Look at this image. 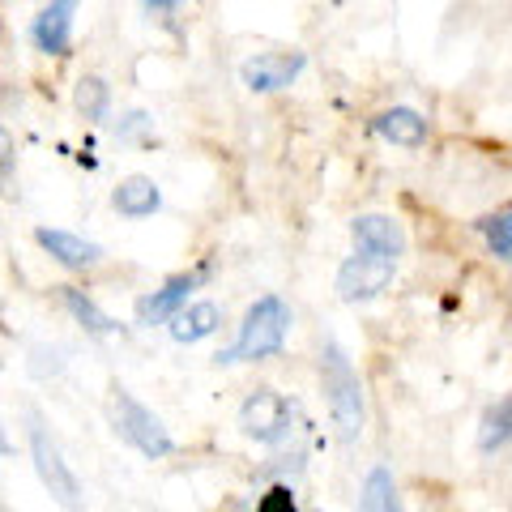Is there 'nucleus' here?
Returning <instances> with one entry per match:
<instances>
[{
	"label": "nucleus",
	"mask_w": 512,
	"mask_h": 512,
	"mask_svg": "<svg viewBox=\"0 0 512 512\" xmlns=\"http://www.w3.org/2000/svg\"><path fill=\"white\" fill-rule=\"evenodd\" d=\"M111 205H116L120 218L141 222V218H154L163 210V192H158V184L150 175H124L116 184V192H111Z\"/></svg>",
	"instance_id": "obj_12"
},
{
	"label": "nucleus",
	"mask_w": 512,
	"mask_h": 512,
	"mask_svg": "<svg viewBox=\"0 0 512 512\" xmlns=\"http://www.w3.org/2000/svg\"><path fill=\"white\" fill-rule=\"evenodd\" d=\"M218 329H222V308H218V303H210V299H188L184 308L171 316V338L180 346L214 338Z\"/></svg>",
	"instance_id": "obj_13"
},
{
	"label": "nucleus",
	"mask_w": 512,
	"mask_h": 512,
	"mask_svg": "<svg viewBox=\"0 0 512 512\" xmlns=\"http://www.w3.org/2000/svg\"><path fill=\"white\" fill-rule=\"evenodd\" d=\"M478 235H483L487 252L495 256V261H512V214L508 210H495L487 218H478Z\"/></svg>",
	"instance_id": "obj_18"
},
{
	"label": "nucleus",
	"mask_w": 512,
	"mask_h": 512,
	"mask_svg": "<svg viewBox=\"0 0 512 512\" xmlns=\"http://www.w3.org/2000/svg\"><path fill=\"white\" fill-rule=\"evenodd\" d=\"M73 13H77V0H47V5L35 13L30 22V39L43 56H69L73 47Z\"/></svg>",
	"instance_id": "obj_10"
},
{
	"label": "nucleus",
	"mask_w": 512,
	"mask_h": 512,
	"mask_svg": "<svg viewBox=\"0 0 512 512\" xmlns=\"http://www.w3.org/2000/svg\"><path fill=\"white\" fill-rule=\"evenodd\" d=\"M320 389H325V402L333 414V427L346 444H355L363 436V380L355 372V363L342 350V342H325L320 350Z\"/></svg>",
	"instance_id": "obj_2"
},
{
	"label": "nucleus",
	"mask_w": 512,
	"mask_h": 512,
	"mask_svg": "<svg viewBox=\"0 0 512 512\" xmlns=\"http://www.w3.org/2000/svg\"><path fill=\"white\" fill-rule=\"evenodd\" d=\"M73 103H77V111H82L86 120L99 124L107 116V107H111V86L103 82V77H82L77 90H73Z\"/></svg>",
	"instance_id": "obj_19"
},
{
	"label": "nucleus",
	"mask_w": 512,
	"mask_h": 512,
	"mask_svg": "<svg viewBox=\"0 0 512 512\" xmlns=\"http://www.w3.org/2000/svg\"><path fill=\"white\" fill-rule=\"evenodd\" d=\"M508 436H512V402L500 397V402H491L483 410V423H478V448H483V457L504 453Z\"/></svg>",
	"instance_id": "obj_16"
},
{
	"label": "nucleus",
	"mask_w": 512,
	"mask_h": 512,
	"mask_svg": "<svg viewBox=\"0 0 512 512\" xmlns=\"http://www.w3.org/2000/svg\"><path fill=\"white\" fill-rule=\"evenodd\" d=\"M359 512H406L402 508V491H397L393 474L376 466L372 474L363 478V491H359Z\"/></svg>",
	"instance_id": "obj_17"
},
{
	"label": "nucleus",
	"mask_w": 512,
	"mask_h": 512,
	"mask_svg": "<svg viewBox=\"0 0 512 512\" xmlns=\"http://www.w3.org/2000/svg\"><path fill=\"white\" fill-rule=\"evenodd\" d=\"M308 69V56L303 52H256L244 60L239 69V82L252 94H278L286 86H295V77Z\"/></svg>",
	"instance_id": "obj_8"
},
{
	"label": "nucleus",
	"mask_w": 512,
	"mask_h": 512,
	"mask_svg": "<svg viewBox=\"0 0 512 512\" xmlns=\"http://www.w3.org/2000/svg\"><path fill=\"white\" fill-rule=\"evenodd\" d=\"M188 5V0H146V13L150 18H175Z\"/></svg>",
	"instance_id": "obj_22"
},
{
	"label": "nucleus",
	"mask_w": 512,
	"mask_h": 512,
	"mask_svg": "<svg viewBox=\"0 0 512 512\" xmlns=\"http://www.w3.org/2000/svg\"><path fill=\"white\" fill-rule=\"evenodd\" d=\"M60 303L69 308V316L90 333V338H111V333H120L116 320H111L99 303L82 291V286H60Z\"/></svg>",
	"instance_id": "obj_15"
},
{
	"label": "nucleus",
	"mask_w": 512,
	"mask_h": 512,
	"mask_svg": "<svg viewBox=\"0 0 512 512\" xmlns=\"http://www.w3.org/2000/svg\"><path fill=\"white\" fill-rule=\"evenodd\" d=\"M372 133L380 141H389V146L419 150L427 141V120H423V111H414V107H384L372 120Z\"/></svg>",
	"instance_id": "obj_11"
},
{
	"label": "nucleus",
	"mask_w": 512,
	"mask_h": 512,
	"mask_svg": "<svg viewBox=\"0 0 512 512\" xmlns=\"http://www.w3.org/2000/svg\"><path fill=\"white\" fill-rule=\"evenodd\" d=\"M291 325H295L291 303H286L282 295H261L244 312L235 342L222 350L218 363H261V359L282 355L286 338H291Z\"/></svg>",
	"instance_id": "obj_1"
},
{
	"label": "nucleus",
	"mask_w": 512,
	"mask_h": 512,
	"mask_svg": "<svg viewBox=\"0 0 512 512\" xmlns=\"http://www.w3.org/2000/svg\"><path fill=\"white\" fill-rule=\"evenodd\" d=\"M239 431H244L248 440L274 448L282 440L295 436V402L278 389H256L244 397V406H239Z\"/></svg>",
	"instance_id": "obj_3"
},
{
	"label": "nucleus",
	"mask_w": 512,
	"mask_h": 512,
	"mask_svg": "<svg viewBox=\"0 0 512 512\" xmlns=\"http://www.w3.org/2000/svg\"><path fill=\"white\" fill-rule=\"evenodd\" d=\"M393 274H397V256L355 244V252H350L346 261H342V269H338V299L342 303H367V299H376V295L389 291Z\"/></svg>",
	"instance_id": "obj_5"
},
{
	"label": "nucleus",
	"mask_w": 512,
	"mask_h": 512,
	"mask_svg": "<svg viewBox=\"0 0 512 512\" xmlns=\"http://www.w3.org/2000/svg\"><path fill=\"white\" fill-rule=\"evenodd\" d=\"M150 128H154V120L146 111H128V116L116 124V137L120 141H150Z\"/></svg>",
	"instance_id": "obj_21"
},
{
	"label": "nucleus",
	"mask_w": 512,
	"mask_h": 512,
	"mask_svg": "<svg viewBox=\"0 0 512 512\" xmlns=\"http://www.w3.org/2000/svg\"><path fill=\"white\" fill-rule=\"evenodd\" d=\"M350 239L363 248H376V252H389L402 261V252H406V231H402V222L389 218V214H359L355 222H350Z\"/></svg>",
	"instance_id": "obj_14"
},
{
	"label": "nucleus",
	"mask_w": 512,
	"mask_h": 512,
	"mask_svg": "<svg viewBox=\"0 0 512 512\" xmlns=\"http://www.w3.org/2000/svg\"><path fill=\"white\" fill-rule=\"evenodd\" d=\"M256 512H299V500H295V491L278 483V487H269L261 500H256Z\"/></svg>",
	"instance_id": "obj_20"
},
{
	"label": "nucleus",
	"mask_w": 512,
	"mask_h": 512,
	"mask_svg": "<svg viewBox=\"0 0 512 512\" xmlns=\"http://www.w3.org/2000/svg\"><path fill=\"white\" fill-rule=\"evenodd\" d=\"M0 453H13V444H9V431H5V423H0Z\"/></svg>",
	"instance_id": "obj_23"
},
{
	"label": "nucleus",
	"mask_w": 512,
	"mask_h": 512,
	"mask_svg": "<svg viewBox=\"0 0 512 512\" xmlns=\"http://www.w3.org/2000/svg\"><path fill=\"white\" fill-rule=\"evenodd\" d=\"M30 457H35V474H39V483L47 487V495H52L60 508H77V495H82L77 474L69 470L60 444L47 436V427H39V423L30 427Z\"/></svg>",
	"instance_id": "obj_6"
},
{
	"label": "nucleus",
	"mask_w": 512,
	"mask_h": 512,
	"mask_svg": "<svg viewBox=\"0 0 512 512\" xmlns=\"http://www.w3.org/2000/svg\"><path fill=\"white\" fill-rule=\"evenodd\" d=\"M205 278H210V261L192 265V269H184V274H171L163 286H158V291L137 299V320H141V325H163V320H171L192 295L201 291Z\"/></svg>",
	"instance_id": "obj_7"
},
{
	"label": "nucleus",
	"mask_w": 512,
	"mask_h": 512,
	"mask_svg": "<svg viewBox=\"0 0 512 512\" xmlns=\"http://www.w3.org/2000/svg\"><path fill=\"white\" fill-rule=\"evenodd\" d=\"M0 316H5V312H0Z\"/></svg>",
	"instance_id": "obj_24"
},
{
	"label": "nucleus",
	"mask_w": 512,
	"mask_h": 512,
	"mask_svg": "<svg viewBox=\"0 0 512 512\" xmlns=\"http://www.w3.org/2000/svg\"><path fill=\"white\" fill-rule=\"evenodd\" d=\"M116 431H120V440L133 444L146 461H163L175 453V440L163 427V419H158L150 406H141L128 389H116Z\"/></svg>",
	"instance_id": "obj_4"
},
{
	"label": "nucleus",
	"mask_w": 512,
	"mask_h": 512,
	"mask_svg": "<svg viewBox=\"0 0 512 512\" xmlns=\"http://www.w3.org/2000/svg\"><path fill=\"white\" fill-rule=\"evenodd\" d=\"M35 244L52 256L56 265L73 269V274H86V269H94L103 261V248L94 244V239L77 235V231H64V227H39L35 231Z\"/></svg>",
	"instance_id": "obj_9"
}]
</instances>
